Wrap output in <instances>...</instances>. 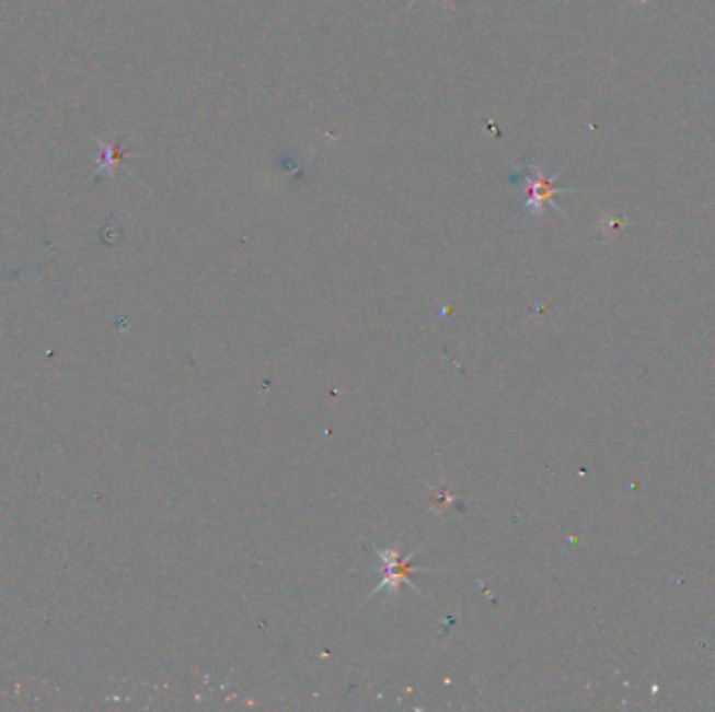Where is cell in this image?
<instances>
[{"instance_id":"cell-1","label":"cell","mask_w":715,"mask_h":712,"mask_svg":"<svg viewBox=\"0 0 715 712\" xmlns=\"http://www.w3.org/2000/svg\"><path fill=\"white\" fill-rule=\"evenodd\" d=\"M521 190H523V207L533 218L544 215V211L549 206H553L558 213H563L558 203H554L556 195L576 192L572 188H558L556 186V176L549 178L538 163H531L530 167H528V172L523 176V183H521Z\"/></svg>"},{"instance_id":"cell-2","label":"cell","mask_w":715,"mask_h":712,"mask_svg":"<svg viewBox=\"0 0 715 712\" xmlns=\"http://www.w3.org/2000/svg\"><path fill=\"white\" fill-rule=\"evenodd\" d=\"M416 551H413L408 558L400 560L397 558V550H379L381 560L385 562V569H383V581L379 583V587H374L372 594H377V592H381L385 587H390L392 592H397V587L402 583H408L413 587V583H411V569H413V558H415Z\"/></svg>"},{"instance_id":"cell-3","label":"cell","mask_w":715,"mask_h":712,"mask_svg":"<svg viewBox=\"0 0 715 712\" xmlns=\"http://www.w3.org/2000/svg\"><path fill=\"white\" fill-rule=\"evenodd\" d=\"M96 142H99V147H101L103 155H101L99 165H96L94 178H99V176H105V174H109V176H112L117 165H119L122 161L128 157V153H124V149H122L119 144H116V142H114V144H107V142H103V140H99V138H96Z\"/></svg>"},{"instance_id":"cell-4","label":"cell","mask_w":715,"mask_h":712,"mask_svg":"<svg viewBox=\"0 0 715 712\" xmlns=\"http://www.w3.org/2000/svg\"><path fill=\"white\" fill-rule=\"evenodd\" d=\"M415 2H418V0H415ZM415 2H413V4H415ZM443 2H446V7H448V9L452 7V0H443Z\"/></svg>"}]
</instances>
